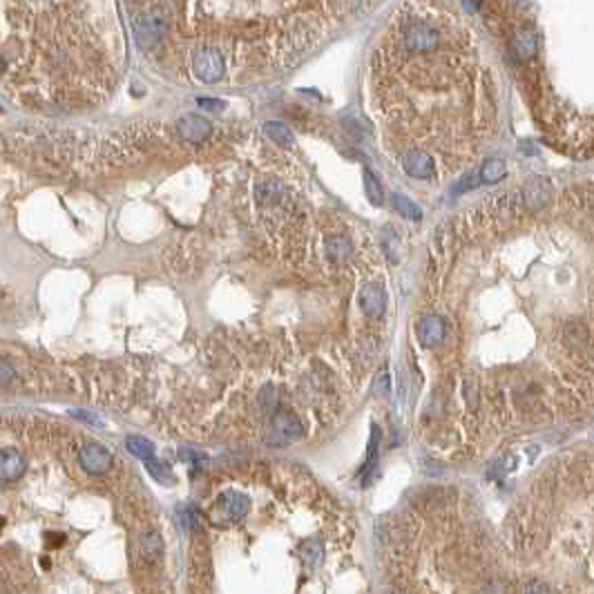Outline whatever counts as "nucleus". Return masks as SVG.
Returning a JSON list of instances; mask_svg holds the SVG:
<instances>
[{
  "label": "nucleus",
  "instance_id": "1",
  "mask_svg": "<svg viewBox=\"0 0 594 594\" xmlns=\"http://www.w3.org/2000/svg\"><path fill=\"white\" fill-rule=\"evenodd\" d=\"M134 31L143 47H152L159 43L168 31V16L161 9H152L134 21Z\"/></svg>",
  "mask_w": 594,
  "mask_h": 594
},
{
  "label": "nucleus",
  "instance_id": "2",
  "mask_svg": "<svg viewBox=\"0 0 594 594\" xmlns=\"http://www.w3.org/2000/svg\"><path fill=\"white\" fill-rule=\"evenodd\" d=\"M193 70L197 74L199 81L203 83H217L219 78L224 76V56L217 52L212 47H203L193 56Z\"/></svg>",
  "mask_w": 594,
  "mask_h": 594
},
{
  "label": "nucleus",
  "instance_id": "3",
  "mask_svg": "<svg viewBox=\"0 0 594 594\" xmlns=\"http://www.w3.org/2000/svg\"><path fill=\"white\" fill-rule=\"evenodd\" d=\"M438 41H440V36L434 25L418 23L406 31L404 47H406V52H411V54H427V52H434Z\"/></svg>",
  "mask_w": 594,
  "mask_h": 594
},
{
  "label": "nucleus",
  "instance_id": "4",
  "mask_svg": "<svg viewBox=\"0 0 594 594\" xmlns=\"http://www.w3.org/2000/svg\"><path fill=\"white\" fill-rule=\"evenodd\" d=\"M302 424L297 418L293 416H286V414H280L273 418V422H270V443H275V445H286V443H291V440L299 438L302 436Z\"/></svg>",
  "mask_w": 594,
  "mask_h": 594
},
{
  "label": "nucleus",
  "instance_id": "5",
  "mask_svg": "<svg viewBox=\"0 0 594 594\" xmlns=\"http://www.w3.org/2000/svg\"><path fill=\"white\" fill-rule=\"evenodd\" d=\"M81 465L83 469L88 471V473H94V476H98V473H106L112 465V456L106 447H101L96 443L88 445V447H83L81 451Z\"/></svg>",
  "mask_w": 594,
  "mask_h": 594
},
{
  "label": "nucleus",
  "instance_id": "6",
  "mask_svg": "<svg viewBox=\"0 0 594 594\" xmlns=\"http://www.w3.org/2000/svg\"><path fill=\"white\" fill-rule=\"evenodd\" d=\"M177 130H179V134H181V137H183L185 141H190V143H201L203 139H208V137H210L212 126L206 121V118L195 116V114H188V116L179 118Z\"/></svg>",
  "mask_w": 594,
  "mask_h": 594
},
{
  "label": "nucleus",
  "instance_id": "7",
  "mask_svg": "<svg viewBox=\"0 0 594 594\" xmlns=\"http://www.w3.org/2000/svg\"><path fill=\"white\" fill-rule=\"evenodd\" d=\"M404 173L416 179H429L434 175V159L422 150H411L402 157Z\"/></svg>",
  "mask_w": 594,
  "mask_h": 594
},
{
  "label": "nucleus",
  "instance_id": "8",
  "mask_svg": "<svg viewBox=\"0 0 594 594\" xmlns=\"http://www.w3.org/2000/svg\"><path fill=\"white\" fill-rule=\"evenodd\" d=\"M418 335H420V342L424 347H429V349L438 347L445 337V322L440 317H436V315L424 317L420 322V327H418Z\"/></svg>",
  "mask_w": 594,
  "mask_h": 594
},
{
  "label": "nucleus",
  "instance_id": "9",
  "mask_svg": "<svg viewBox=\"0 0 594 594\" xmlns=\"http://www.w3.org/2000/svg\"><path fill=\"white\" fill-rule=\"evenodd\" d=\"M25 471V458L19 451H3L0 454V481H16Z\"/></svg>",
  "mask_w": 594,
  "mask_h": 594
},
{
  "label": "nucleus",
  "instance_id": "10",
  "mask_svg": "<svg viewBox=\"0 0 594 594\" xmlns=\"http://www.w3.org/2000/svg\"><path fill=\"white\" fill-rule=\"evenodd\" d=\"M219 505H222L226 518L240 521L248 512L250 501H248L246 494H240V491H226V494L222 496V501H219Z\"/></svg>",
  "mask_w": 594,
  "mask_h": 594
},
{
  "label": "nucleus",
  "instance_id": "11",
  "mask_svg": "<svg viewBox=\"0 0 594 594\" xmlns=\"http://www.w3.org/2000/svg\"><path fill=\"white\" fill-rule=\"evenodd\" d=\"M360 302L367 315L376 317L384 311V291L378 284H367L360 293Z\"/></svg>",
  "mask_w": 594,
  "mask_h": 594
},
{
  "label": "nucleus",
  "instance_id": "12",
  "mask_svg": "<svg viewBox=\"0 0 594 594\" xmlns=\"http://www.w3.org/2000/svg\"><path fill=\"white\" fill-rule=\"evenodd\" d=\"M525 199H528V203L532 208H538V206H543V203H548V199H550L548 179H543V177L530 179L528 185H525Z\"/></svg>",
  "mask_w": 594,
  "mask_h": 594
},
{
  "label": "nucleus",
  "instance_id": "13",
  "mask_svg": "<svg viewBox=\"0 0 594 594\" xmlns=\"http://www.w3.org/2000/svg\"><path fill=\"white\" fill-rule=\"evenodd\" d=\"M536 36L532 31H521L518 36H514L512 41V52L518 56V58H532L536 54Z\"/></svg>",
  "mask_w": 594,
  "mask_h": 594
},
{
  "label": "nucleus",
  "instance_id": "14",
  "mask_svg": "<svg viewBox=\"0 0 594 594\" xmlns=\"http://www.w3.org/2000/svg\"><path fill=\"white\" fill-rule=\"evenodd\" d=\"M264 132H266L268 137L273 139L277 145H282V148H286V150H291V148L295 145L293 132L288 130L284 123H280V121H268V123L264 126Z\"/></svg>",
  "mask_w": 594,
  "mask_h": 594
},
{
  "label": "nucleus",
  "instance_id": "15",
  "mask_svg": "<svg viewBox=\"0 0 594 594\" xmlns=\"http://www.w3.org/2000/svg\"><path fill=\"white\" fill-rule=\"evenodd\" d=\"M163 552V541L157 532H150L141 538V556L145 561H157Z\"/></svg>",
  "mask_w": 594,
  "mask_h": 594
},
{
  "label": "nucleus",
  "instance_id": "16",
  "mask_svg": "<svg viewBox=\"0 0 594 594\" xmlns=\"http://www.w3.org/2000/svg\"><path fill=\"white\" fill-rule=\"evenodd\" d=\"M145 469L150 471L152 478H157V481L163 483V485H173V483H175V476H173V471H170V467H168L165 463L157 461L155 456L145 458Z\"/></svg>",
  "mask_w": 594,
  "mask_h": 594
},
{
  "label": "nucleus",
  "instance_id": "17",
  "mask_svg": "<svg viewBox=\"0 0 594 594\" xmlns=\"http://www.w3.org/2000/svg\"><path fill=\"white\" fill-rule=\"evenodd\" d=\"M364 190H367V197H369V201L373 203V206H382V201H384L382 185L371 170H364Z\"/></svg>",
  "mask_w": 594,
  "mask_h": 594
},
{
  "label": "nucleus",
  "instance_id": "18",
  "mask_svg": "<svg viewBox=\"0 0 594 594\" xmlns=\"http://www.w3.org/2000/svg\"><path fill=\"white\" fill-rule=\"evenodd\" d=\"M391 201H394L396 210H398L400 215H404L406 219H414V222H420V219H422V210L416 206V203H414L409 197H404V195H394V197H391Z\"/></svg>",
  "mask_w": 594,
  "mask_h": 594
},
{
  "label": "nucleus",
  "instance_id": "19",
  "mask_svg": "<svg viewBox=\"0 0 594 594\" xmlns=\"http://www.w3.org/2000/svg\"><path fill=\"white\" fill-rule=\"evenodd\" d=\"M505 177V163L501 159H489L481 168V181L483 183H496Z\"/></svg>",
  "mask_w": 594,
  "mask_h": 594
},
{
  "label": "nucleus",
  "instance_id": "20",
  "mask_svg": "<svg viewBox=\"0 0 594 594\" xmlns=\"http://www.w3.org/2000/svg\"><path fill=\"white\" fill-rule=\"evenodd\" d=\"M126 445L130 449V454H134L137 458H141V461H145V458H150L152 454H155V445L150 443V440L141 438V436H130L126 440Z\"/></svg>",
  "mask_w": 594,
  "mask_h": 594
},
{
  "label": "nucleus",
  "instance_id": "21",
  "mask_svg": "<svg viewBox=\"0 0 594 594\" xmlns=\"http://www.w3.org/2000/svg\"><path fill=\"white\" fill-rule=\"evenodd\" d=\"M351 242L349 240H344V237H335V240H331L329 242V255L333 260H344V257H349L351 255Z\"/></svg>",
  "mask_w": 594,
  "mask_h": 594
},
{
  "label": "nucleus",
  "instance_id": "22",
  "mask_svg": "<svg viewBox=\"0 0 594 594\" xmlns=\"http://www.w3.org/2000/svg\"><path fill=\"white\" fill-rule=\"evenodd\" d=\"M382 242H384V248H386L389 260H391V262L396 264V262H398V257H400V250H398V237H396L394 228H384V232H382Z\"/></svg>",
  "mask_w": 594,
  "mask_h": 594
},
{
  "label": "nucleus",
  "instance_id": "23",
  "mask_svg": "<svg viewBox=\"0 0 594 594\" xmlns=\"http://www.w3.org/2000/svg\"><path fill=\"white\" fill-rule=\"evenodd\" d=\"M179 516H181V521H183V528H188V530H195V528H199L201 525V514L197 512L195 507H181L179 509Z\"/></svg>",
  "mask_w": 594,
  "mask_h": 594
},
{
  "label": "nucleus",
  "instance_id": "24",
  "mask_svg": "<svg viewBox=\"0 0 594 594\" xmlns=\"http://www.w3.org/2000/svg\"><path fill=\"white\" fill-rule=\"evenodd\" d=\"M378 427H373V436H371V443H369V461L364 465V471L371 469V465L376 463V456H378Z\"/></svg>",
  "mask_w": 594,
  "mask_h": 594
},
{
  "label": "nucleus",
  "instance_id": "25",
  "mask_svg": "<svg viewBox=\"0 0 594 594\" xmlns=\"http://www.w3.org/2000/svg\"><path fill=\"white\" fill-rule=\"evenodd\" d=\"M199 106L206 108V110H210V112H217V110L224 108L222 101H215V98H199Z\"/></svg>",
  "mask_w": 594,
  "mask_h": 594
},
{
  "label": "nucleus",
  "instance_id": "26",
  "mask_svg": "<svg viewBox=\"0 0 594 594\" xmlns=\"http://www.w3.org/2000/svg\"><path fill=\"white\" fill-rule=\"evenodd\" d=\"M307 556H309V561L317 563L319 558H322V548L317 546V543H311V546L307 548Z\"/></svg>",
  "mask_w": 594,
  "mask_h": 594
},
{
  "label": "nucleus",
  "instance_id": "27",
  "mask_svg": "<svg viewBox=\"0 0 594 594\" xmlns=\"http://www.w3.org/2000/svg\"><path fill=\"white\" fill-rule=\"evenodd\" d=\"M72 416H76V418H81V420H85V422L98 424V427H101V420H98L94 414H88V411H81V409H76V411H72Z\"/></svg>",
  "mask_w": 594,
  "mask_h": 594
},
{
  "label": "nucleus",
  "instance_id": "28",
  "mask_svg": "<svg viewBox=\"0 0 594 594\" xmlns=\"http://www.w3.org/2000/svg\"><path fill=\"white\" fill-rule=\"evenodd\" d=\"M11 380H14V371L0 362V382H11Z\"/></svg>",
  "mask_w": 594,
  "mask_h": 594
},
{
  "label": "nucleus",
  "instance_id": "29",
  "mask_svg": "<svg viewBox=\"0 0 594 594\" xmlns=\"http://www.w3.org/2000/svg\"><path fill=\"white\" fill-rule=\"evenodd\" d=\"M469 188H473V177H467V179H463L461 183H458L456 195H461V193H465V190H469Z\"/></svg>",
  "mask_w": 594,
  "mask_h": 594
}]
</instances>
